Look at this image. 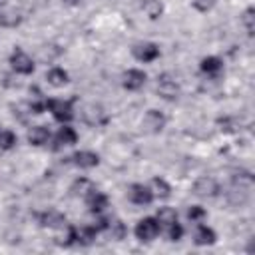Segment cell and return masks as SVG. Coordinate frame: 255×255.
<instances>
[{
	"instance_id": "6",
	"label": "cell",
	"mask_w": 255,
	"mask_h": 255,
	"mask_svg": "<svg viewBox=\"0 0 255 255\" xmlns=\"http://www.w3.org/2000/svg\"><path fill=\"white\" fill-rule=\"evenodd\" d=\"M128 197L135 205H149L155 199L151 187L149 185H143V183H131L129 189H128Z\"/></svg>"
},
{
	"instance_id": "25",
	"label": "cell",
	"mask_w": 255,
	"mask_h": 255,
	"mask_svg": "<svg viewBox=\"0 0 255 255\" xmlns=\"http://www.w3.org/2000/svg\"><path fill=\"white\" fill-rule=\"evenodd\" d=\"M151 191H153V197H161V199H165V197H169V193H171V187H169V183L163 179V177H153V181H151Z\"/></svg>"
},
{
	"instance_id": "3",
	"label": "cell",
	"mask_w": 255,
	"mask_h": 255,
	"mask_svg": "<svg viewBox=\"0 0 255 255\" xmlns=\"http://www.w3.org/2000/svg\"><path fill=\"white\" fill-rule=\"evenodd\" d=\"M10 66L16 74H22V76H28L34 72V60L20 48H16L12 54H10Z\"/></svg>"
},
{
	"instance_id": "13",
	"label": "cell",
	"mask_w": 255,
	"mask_h": 255,
	"mask_svg": "<svg viewBox=\"0 0 255 255\" xmlns=\"http://www.w3.org/2000/svg\"><path fill=\"white\" fill-rule=\"evenodd\" d=\"M86 199V205H88V209L92 211V213H104L106 211V207H108V195L106 193H102V191H98V189H94L90 195H86L84 197Z\"/></svg>"
},
{
	"instance_id": "29",
	"label": "cell",
	"mask_w": 255,
	"mask_h": 255,
	"mask_svg": "<svg viewBox=\"0 0 255 255\" xmlns=\"http://www.w3.org/2000/svg\"><path fill=\"white\" fill-rule=\"evenodd\" d=\"M205 215H207V211H205L201 205H191V207L187 209V217H189L191 221H197V223H199Z\"/></svg>"
},
{
	"instance_id": "12",
	"label": "cell",
	"mask_w": 255,
	"mask_h": 255,
	"mask_svg": "<svg viewBox=\"0 0 255 255\" xmlns=\"http://www.w3.org/2000/svg\"><path fill=\"white\" fill-rule=\"evenodd\" d=\"M72 159H74V165H78L82 169H92V167H96L100 163V155L96 151H90V149L76 151L72 155Z\"/></svg>"
},
{
	"instance_id": "18",
	"label": "cell",
	"mask_w": 255,
	"mask_h": 255,
	"mask_svg": "<svg viewBox=\"0 0 255 255\" xmlns=\"http://www.w3.org/2000/svg\"><path fill=\"white\" fill-rule=\"evenodd\" d=\"M46 80H48V84L50 86H54V88H62V86H66L68 84V80H70V76H68V72L64 70V68H50L48 72H46Z\"/></svg>"
},
{
	"instance_id": "9",
	"label": "cell",
	"mask_w": 255,
	"mask_h": 255,
	"mask_svg": "<svg viewBox=\"0 0 255 255\" xmlns=\"http://www.w3.org/2000/svg\"><path fill=\"white\" fill-rule=\"evenodd\" d=\"M143 128L147 129V131H151V133H159L163 128H165V124H167V118L159 112V110H147L145 112V116H143Z\"/></svg>"
},
{
	"instance_id": "31",
	"label": "cell",
	"mask_w": 255,
	"mask_h": 255,
	"mask_svg": "<svg viewBox=\"0 0 255 255\" xmlns=\"http://www.w3.org/2000/svg\"><path fill=\"white\" fill-rule=\"evenodd\" d=\"M62 2H64V4H68V6H78L82 0H62Z\"/></svg>"
},
{
	"instance_id": "4",
	"label": "cell",
	"mask_w": 255,
	"mask_h": 255,
	"mask_svg": "<svg viewBox=\"0 0 255 255\" xmlns=\"http://www.w3.org/2000/svg\"><path fill=\"white\" fill-rule=\"evenodd\" d=\"M131 54L137 62L147 64V62H153L159 58V46L153 42H137V44H133Z\"/></svg>"
},
{
	"instance_id": "16",
	"label": "cell",
	"mask_w": 255,
	"mask_h": 255,
	"mask_svg": "<svg viewBox=\"0 0 255 255\" xmlns=\"http://www.w3.org/2000/svg\"><path fill=\"white\" fill-rule=\"evenodd\" d=\"M98 235V229L94 225H82V227H74V241L80 245H90L94 243Z\"/></svg>"
},
{
	"instance_id": "7",
	"label": "cell",
	"mask_w": 255,
	"mask_h": 255,
	"mask_svg": "<svg viewBox=\"0 0 255 255\" xmlns=\"http://www.w3.org/2000/svg\"><path fill=\"white\" fill-rule=\"evenodd\" d=\"M157 94L163 100H175L179 96V84L169 74H161L157 78Z\"/></svg>"
},
{
	"instance_id": "19",
	"label": "cell",
	"mask_w": 255,
	"mask_h": 255,
	"mask_svg": "<svg viewBox=\"0 0 255 255\" xmlns=\"http://www.w3.org/2000/svg\"><path fill=\"white\" fill-rule=\"evenodd\" d=\"M199 68H201V72L207 74V76H219L221 70H223V62H221L217 56H207V58L201 60Z\"/></svg>"
},
{
	"instance_id": "1",
	"label": "cell",
	"mask_w": 255,
	"mask_h": 255,
	"mask_svg": "<svg viewBox=\"0 0 255 255\" xmlns=\"http://www.w3.org/2000/svg\"><path fill=\"white\" fill-rule=\"evenodd\" d=\"M46 110L54 116V120L68 124L74 120V106L70 100H46Z\"/></svg>"
},
{
	"instance_id": "27",
	"label": "cell",
	"mask_w": 255,
	"mask_h": 255,
	"mask_svg": "<svg viewBox=\"0 0 255 255\" xmlns=\"http://www.w3.org/2000/svg\"><path fill=\"white\" fill-rule=\"evenodd\" d=\"M241 22H243L247 34L253 36V32H255V10H253V8H247V10L243 12V16H241Z\"/></svg>"
},
{
	"instance_id": "5",
	"label": "cell",
	"mask_w": 255,
	"mask_h": 255,
	"mask_svg": "<svg viewBox=\"0 0 255 255\" xmlns=\"http://www.w3.org/2000/svg\"><path fill=\"white\" fill-rule=\"evenodd\" d=\"M193 193H195L197 197H203V199L215 197V195L219 193V183H217L213 177H209V175H201V177H197L195 183H193Z\"/></svg>"
},
{
	"instance_id": "11",
	"label": "cell",
	"mask_w": 255,
	"mask_h": 255,
	"mask_svg": "<svg viewBox=\"0 0 255 255\" xmlns=\"http://www.w3.org/2000/svg\"><path fill=\"white\" fill-rule=\"evenodd\" d=\"M38 221L42 227H50V229H64L66 225V215L56 211V209H48L44 213L38 215Z\"/></svg>"
},
{
	"instance_id": "24",
	"label": "cell",
	"mask_w": 255,
	"mask_h": 255,
	"mask_svg": "<svg viewBox=\"0 0 255 255\" xmlns=\"http://www.w3.org/2000/svg\"><path fill=\"white\" fill-rule=\"evenodd\" d=\"M141 8H143V12L149 20H157L163 14V4L159 0H143Z\"/></svg>"
},
{
	"instance_id": "22",
	"label": "cell",
	"mask_w": 255,
	"mask_h": 255,
	"mask_svg": "<svg viewBox=\"0 0 255 255\" xmlns=\"http://www.w3.org/2000/svg\"><path fill=\"white\" fill-rule=\"evenodd\" d=\"M104 231H108V235H110L112 239H116V241H122V239L128 235V227H126V223L120 221V219H110Z\"/></svg>"
},
{
	"instance_id": "26",
	"label": "cell",
	"mask_w": 255,
	"mask_h": 255,
	"mask_svg": "<svg viewBox=\"0 0 255 255\" xmlns=\"http://www.w3.org/2000/svg\"><path fill=\"white\" fill-rule=\"evenodd\" d=\"M18 137L10 129H0V149H12L16 145Z\"/></svg>"
},
{
	"instance_id": "20",
	"label": "cell",
	"mask_w": 255,
	"mask_h": 255,
	"mask_svg": "<svg viewBox=\"0 0 255 255\" xmlns=\"http://www.w3.org/2000/svg\"><path fill=\"white\" fill-rule=\"evenodd\" d=\"M94 189H96V187H94V183H92L88 177H78V179L70 185V191H72L74 197H86V195H90Z\"/></svg>"
},
{
	"instance_id": "32",
	"label": "cell",
	"mask_w": 255,
	"mask_h": 255,
	"mask_svg": "<svg viewBox=\"0 0 255 255\" xmlns=\"http://www.w3.org/2000/svg\"><path fill=\"white\" fill-rule=\"evenodd\" d=\"M6 2H8V0H0V4H6Z\"/></svg>"
},
{
	"instance_id": "17",
	"label": "cell",
	"mask_w": 255,
	"mask_h": 255,
	"mask_svg": "<svg viewBox=\"0 0 255 255\" xmlns=\"http://www.w3.org/2000/svg\"><path fill=\"white\" fill-rule=\"evenodd\" d=\"M215 239H217V235H215V231H213L211 227H207V225H203V223L197 225V229H195V233H193L195 245H213Z\"/></svg>"
},
{
	"instance_id": "15",
	"label": "cell",
	"mask_w": 255,
	"mask_h": 255,
	"mask_svg": "<svg viewBox=\"0 0 255 255\" xmlns=\"http://www.w3.org/2000/svg\"><path fill=\"white\" fill-rule=\"evenodd\" d=\"M28 141L32 143V145H36V147H40V145H46L48 141H50V129L46 128V126H32L30 129H28Z\"/></svg>"
},
{
	"instance_id": "8",
	"label": "cell",
	"mask_w": 255,
	"mask_h": 255,
	"mask_svg": "<svg viewBox=\"0 0 255 255\" xmlns=\"http://www.w3.org/2000/svg\"><path fill=\"white\" fill-rule=\"evenodd\" d=\"M145 80H147V74H145L143 70H139V68H131V70H128V72L122 76L124 88H126V90H131V92L141 90V88L145 86Z\"/></svg>"
},
{
	"instance_id": "14",
	"label": "cell",
	"mask_w": 255,
	"mask_h": 255,
	"mask_svg": "<svg viewBox=\"0 0 255 255\" xmlns=\"http://www.w3.org/2000/svg\"><path fill=\"white\" fill-rule=\"evenodd\" d=\"M22 22V14L20 10L8 6V4H0V26H6V28H14Z\"/></svg>"
},
{
	"instance_id": "21",
	"label": "cell",
	"mask_w": 255,
	"mask_h": 255,
	"mask_svg": "<svg viewBox=\"0 0 255 255\" xmlns=\"http://www.w3.org/2000/svg\"><path fill=\"white\" fill-rule=\"evenodd\" d=\"M82 116H84L86 124H90V126H98V124L104 122V110H102L98 104H90V106H86Z\"/></svg>"
},
{
	"instance_id": "30",
	"label": "cell",
	"mask_w": 255,
	"mask_h": 255,
	"mask_svg": "<svg viewBox=\"0 0 255 255\" xmlns=\"http://www.w3.org/2000/svg\"><path fill=\"white\" fill-rule=\"evenodd\" d=\"M215 2L217 0H191V6L195 10H199V12H207V10H211L215 6Z\"/></svg>"
},
{
	"instance_id": "28",
	"label": "cell",
	"mask_w": 255,
	"mask_h": 255,
	"mask_svg": "<svg viewBox=\"0 0 255 255\" xmlns=\"http://www.w3.org/2000/svg\"><path fill=\"white\" fill-rule=\"evenodd\" d=\"M165 229H167V239H169V241H179L181 235H183V227H181L177 221L171 223V225H167Z\"/></svg>"
},
{
	"instance_id": "23",
	"label": "cell",
	"mask_w": 255,
	"mask_h": 255,
	"mask_svg": "<svg viewBox=\"0 0 255 255\" xmlns=\"http://www.w3.org/2000/svg\"><path fill=\"white\" fill-rule=\"evenodd\" d=\"M155 219H157L159 227H167V225H171V223L177 221V211L173 207H169V205H163V207L157 209Z\"/></svg>"
},
{
	"instance_id": "10",
	"label": "cell",
	"mask_w": 255,
	"mask_h": 255,
	"mask_svg": "<svg viewBox=\"0 0 255 255\" xmlns=\"http://www.w3.org/2000/svg\"><path fill=\"white\" fill-rule=\"evenodd\" d=\"M78 141V133L72 126L68 124H62V128L56 131L54 135V147L56 149H62V147H68V145H74Z\"/></svg>"
},
{
	"instance_id": "2",
	"label": "cell",
	"mask_w": 255,
	"mask_h": 255,
	"mask_svg": "<svg viewBox=\"0 0 255 255\" xmlns=\"http://www.w3.org/2000/svg\"><path fill=\"white\" fill-rule=\"evenodd\" d=\"M133 233L139 241H153L159 235V223L155 217H143L137 221Z\"/></svg>"
}]
</instances>
